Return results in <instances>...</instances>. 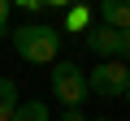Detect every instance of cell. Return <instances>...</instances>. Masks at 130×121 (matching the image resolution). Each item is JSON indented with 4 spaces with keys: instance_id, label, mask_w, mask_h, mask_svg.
Instances as JSON below:
<instances>
[{
    "instance_id": "obj_8",
    "label": "cell",
    "mask_w": 130,
    "mask_h": 121,
    "mask_svg": "<svg viewBox=\"0 0 130 121\" xmlns=\"http://www.w3.org/2000/svg\"><path fill=\"white\" fill-rule=\"evenodd\" d=\"M65 26H70V30H91V13L87 9H65Z\"/></svg>"
},
{
    "instance_id": "obj_9",
    "label": "cell",
    "mask_w": 130,
    "mask_h": 121,
    "mask_svg": "<svg viewBox=\"0 0 130 121\" xmlns=\"http://www.w3.org/2000/svg\"><path fill=\"white\" fill-rule=\"evenodd\" d=\"M5 26H9V0H0V35H5Z\"/></svg>"
},
{
    "instance_id": "obj_11",
    "label": "cell",
    "mask_w": 130,
    "mask_h": 121,
    "mask_svg": "<svg viewBox=\"0 0 130 121\" xmlns=\"http://www.w3.org/2000/svg\"><path fill=\"white\" fill-rule=\"evenodd\" d=\"M121 99H126V104H130V87H126V95H121Z\"/></svg>"
},
{
    "instance_id": "obj_2",
    "label": "cell",
    "mask_w": 130,
    "mask_h": 121,
    "mask_svg": "<svg viewBox=\"0 0 130 121\" xmlns=\"http://www.w3.org/2000/svg\"><path fill=\"white\" fill-rule=\"evenodd\" d=\"M52 95H56V104H65V112L87 104V95H91L87 91V74L74 61H56L52 65Z\"/></svg>"
},
{
    "instance_id": "obj_7",
    "label": "cell",
    "mask_w": 130,
    "mask_h": 121,
    "mask_svg": "<svg viewBox=\"0 0 130 121\" xmlns=\"http://www.w3.org/2000/svg\"><path fill=\"white\" fill-rule=\"evenodd\" d=\"M13 121H52V117H48V104L43 99H22L18 112H13Z\"/></svg>"
},
{
    "instance_id": "obj_4",
    "label": "cell",
    "mask_w": 130,
    "mask_h": 121,
    "mask_svg": "<svg viewBox=\"0 0 130 121\" xmlns=\"http://www.w3.org/2000/svg\"><path fill=\"white\" fill-rule=\"evenodd\" d=\"M87 48L100 56V61H130V30H113V26H91L87 35Z\"/></svg>"
},
{
    "instance_id": "obj_1",
    "label": "cell",
    "mask_w": 130,
    "mask_h": 121,
    "mask_svg": "<svg viewBox=\"0 0 130 121\" xmlns=\"http://www.w3.org/2000/svg\"><path fill=\"white\" fill-rule=\"evenodd\" d=\"M13 52L26 61V65H56V52H61V30L43 26V22H26L18 30H9Z\"/></svg>"
},
{
    "instance_id": "obj_10",
    "label": "cell",
    "mask_w": 130,
    "mask_h": 121,
    "mask_svg": "<svg viewBox=\"0 0 130 121\" xmlns=\"http://www.w3.org/2000/svg\"><path fill=\"white\" fill-rule=\"evenodd\" d=\"M61 121H87V117H83V108H70V112H61Z\"/></svg>"
},
{
    "instance_id": "obj_6",
    "label": "cell",
    "mask_w": 130,
    "mask_h": 121,
    "mask_svg": "<svg viewBox=\"0 0 130 121\" xmlns=\"http://www.w3.org/2000/svg\"><path fill=\"white\" fill-rule=\"evenodd\" d=\"M18 82L13 78H0V121H13V112H18Z\"/></svg>"
},
{
    "instance_id": "obj_3",
    "label": "cell",
    "mask_w": 130,
    "mask_h": 121,
    "mask_svg": "<svg viewBox=\"0 0 130 121\" xmlns=\"http://www.w3.org/2000/svg\"><path fill=\"white\" fill-rule=\"evenodd\" d=\"M126 87H130V65L126 61H100L87 74V91L100 95V99H117V95H126Z\"/></svg>"
},
{
    "instance_id": "obj_5",
    "label": "cell",
    "mask_w": 130,
    "mask_h": 121,
    "mask_svg": "<svg viewBox=\"0 0 130 121\" xmlns=\"http://www.w3.org/2000/svg\"><path fill=\"white\" fill-rule=\"evenodd\" d=\"M100 26H113V30H130V0H104L95 9Z\"/></svg>"
},
{
    "instance_id": "obj_12",
    "label": "cell",
    "mask_w": 130,
    "mask_h": 121,
    "mask_svg": "<svg viewBox=\"0 0 130 121\" xmlns=\"http://www.w3.org/2000/svg\"><path fill=\"white\" fill-rule=\"evenodd\" d=\"M91 121H113V117H91Z\"/></svg>"
}]
</instances>
